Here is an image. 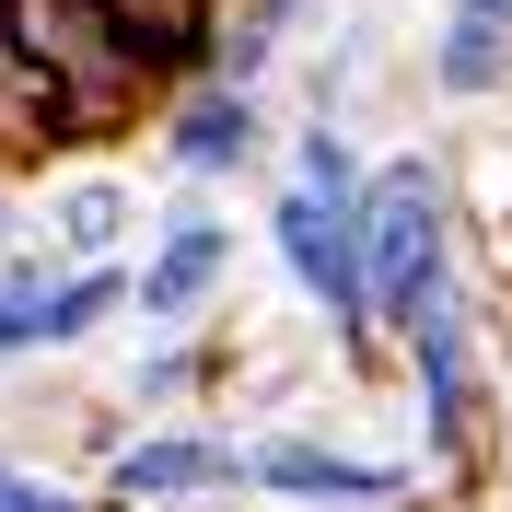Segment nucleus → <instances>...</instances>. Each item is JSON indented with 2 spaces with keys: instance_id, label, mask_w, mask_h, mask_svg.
Segmentation results:
<instances>
[{
  "instance_id": "f257e3e1",
  "label": "nucleus",
  "mask_w": 512,
  "mask_h": 512,
  "mask_svg": "<svg viewBox=\"0 0 512 512\" xmlns=\"http://www.w3.org/2000/svg\"><path fill=\"white\" fill-rule=\"evenodd\" d=\"M350 233H361V280H373V338H408V326L454 291V198H443V163H431V152L361 163Z\"/></svg>"
},
{
  "instance_id": "f03ea898",
  "label": "nucleus",
  "mask_w": 512,
  "mask_h": 512,
  "mask_svg": "<svg viewBox=\"0 0 512 512\" xmlns=\"http://www.w3.org/2000/svg\"><path fill=\"white\" fill-rule=\"evenodd\" d=\"M396 350H408V396H419V466H478L501 396H489V361H478V303H466V280H454Z\"/></svg>"
},
{
  "instance_id": "7ed1b4c3",
  "label": "nucleus",
  "mask_w": 512,
  "mask_h": 512,
  "mask_svg": "<svg viewBox=\"0 0 512 512\" xmlns=\"http://www.w3.org/2000/svg\"><path fill=\"white\" fill-rule=\"evenodd\" d=\"M268 256L280 280L326 315V338L350 361H373V280H361V233H350V198H315V187H268Z\"/></svg>"
},
{
  "instance_id": "20e7f679",
  "label": "nucleus",
  "mask_w": 512,
  "mask_h": 512,
  "mask_svg": "<svg viewBox=\"0 0 512 512\" xmlns=\"http://www.w3.org/2000/svg\"><path fill=\"white\" fill-rule=\"evenodd\" d=\"M245 489V443L233 431H198V419H152L105 443V478H94V512H175V501H233Z\"/></svg>"
},
{
  "instance_id": "39448f33",
  "label": "nucleus",
  "mask_w": 512,
  "mask_h": 512,
  "mask_svg": "<svg viewBox=\"0 0 512 512\" xmlns=\"http://www.w3.org/2000/svg\"><path fill=\"white\" fill-rule=\"evenodd\" d=\"M245 489L291 512H396L419 489V454H350L326 431H268V443H245Z\"/></svg>"
},
{
  "instance_id": "423d86ee",
  "label": "nucleus",
  "mask_w": 512,
  "mask_h": 512,
  "mask_svg": "<svg viewBox=\"0 0 512 512\" xmlns=\"http://www.w3.org/2000/svg\"><path fill=\"white\" fill-rule=\"evenodd\" d=\"M222 280H233V222L210 198H175L163 233L140 245V268H128V315L140 326H198L222 303Z\"/></svg>"
},
{
  "instance_id": "0eeeda50",
  "label": "nucleus",
  "mask_w": 512,
  "mask_h": 512,
  "mask_svg": "<svg viewBox=\"0 0 512 512\" xmlns=\"http://www.w3.org/2000/svg\"><path fill=\"white\" fill-rule=\"evenodd\" d=\"M163 163L187 175V187H233V175H256L268 163V105H256V82H175L163 94Z\"/></svg>"
},
{
  "instance_id": "6e6552de",
  "label": "nucleus",
  "mask_w": 512,
  "mask_h": 512,
  "mask_svg": "<svg viewBox=\"0 0 512 512\" xmlns=\"http://www.w3.org/2000/svg\"><path fill=\"white\" fill-rule=\"evenodd\" d=\"M117 315H128V256H70V268H47V303H35V361L94 350Z\"/></svg>"
},
{
  "instance_id": "1a4fd4ad",
  "label": "nucleus",
  "mask_w": 512,
  "mask_h": 512,
  "mask_svg": "<svg viewBox=\"0 0 512 512\" xmlns=\"http://www.w3.org/2000/svg\"><path fill=\"white\" fill-rule=\"evenodd\" d=\"M431 94H443V105L512 94V12H466V0H454L443 35H431Z\"/></svg>"
},
{
  "instance_id": "9d476101",
  "label": "nucleus",
  "mask_w": 512,
  "mask_h": 512,
  "mask_svg": "<svg viewBox=\"0 0 512 512\" xmlns=\"http://www.w3.org/2000/svg\"><path fill=\"white\" fill-rule=\"evenodd\" d=\"M128 24V47H140V70H152L163 94L175 82H198V59H210V24H222V0H105Z\"/></svg>"
},
{
  "instance_id": "9b49d317",
  "label": "nucleus",
  "mask_w": 512,
  "mask_h": 512,
  "mask_svg": "<svg viewBox=\"0 0 512 512\" xmlns=\"http://www.w3.org/2000/svg\"><path fill=\"white\" fill-rule=\"evenodd\" d=\"M128 233H140V198H128L117 175H82V187L47 198V256H59V268L70 256H117Z\"/></svg>"
},
{
  "instance_id": "f8f14e48",
  "label": "nucleus",
  "mask_w": 512,
  "mask_h": 512,
  "mask_svg": "<svg viewBox=\"0 0 512 512\" xmlns=\"http://www.w3.org/2000/svg\"><path fill=\"white\" fill-rule=\"evenodd\" d=\"M291 187H315V198H350L361 187V140H350L338 105H315V117L291 128Z\"/></svg>"
},
{
  "instance_id": "ddd939ff",
  "label": "nucleus",
  "mask_w": 512,
  "mask_h": 512,
  "mask_svg": "<svg viewBox=\"0 0 512 512\" xmlns=\"http://www.w3.org/2000/svg\"><path fill=\"white\" fill-rule=\"evenodd\" d=\"M198 384H210L198 326H152V350H140V373H128V408H187Z\"/></svg>"
},
{
  "instance_id": "4468645a",
  "label": "nucleus",
  "mask_w": 512,
  "mask_h": 512,
  "mask_svg": "<svg viewBox=\"0 0 512 512\" xmlns=\"http://www.w3.org/2000/svg\"><path fill=\"white\" fill-rule=\"evenodd\" d=\"M0 512H94V489H59L47 466H24V454H0Z\"/></svg>"
},
{
  "instance_id": "2eb2a0df",
  "label": "nucleus",
  "mask_w": 512,
  "mask_h": 512,
  "mask_svg": "<svg viewBox=\"0 0 512 512\" xmlns=\"http://www.w3.org/2000/svg\"><path fill=\"white\" fill-rule=\"evenodd\" d=\"M466 12H512V0H466Z\"/></svg>"
},
{
  "instance_id": "dca6fc26",
  "label": "nucleus",
  "mask_w": 512,
  "mask_h": 512,
  "mask_svg": "<svg viewBox=\"0 0 512 512\" xmlns=\"http://www.w3.org/2000/svg\"><path fill=\"white\" fill-rule=\"evenodd\" d=\"M0 222H12V198H0Z\"/></svg>"
},
{
  "instance_id": "f3484780",
  "label": "nucleus",
  "mask_w": 512,
  "mask_h": 512,
  "mask_svg": "<svg viewBox=\"0 0 512 512\" xmlns=\"http://www.w3.org/2000/svg\"><path fill=\"white\" fill-rule=\"evenodd\" d=\"M0 373H12V361H0Z\"/></svg>"
}]
</instances>
